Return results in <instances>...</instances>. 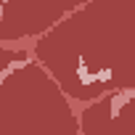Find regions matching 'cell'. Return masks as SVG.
Wrapping results in <instances>:
<instances>
[{"label": "cell", "instance_id": "obj_1", "mask_svg": "<svg viewBox=\"0 0 135 135\" xmlns=\"http://www.w3.org/2000/svg\"><path fill=\"white\" fill-rule=\"evenodd\" d=\"M127 103V95L124 93H117L114 98H111V119H117V114H119V109Z\"/></svg>", "mask_w": 135, "mask_h": 135}, {"label": "cell", "instance_id": "obj_2", "mask_svg": "<svg viewBox=\"0 0 135 135\" xmlns=\"http://www.w3.org/2000/svg\"><path fill=\"white\" fill-rule=\"evenodd\" d=\"M8 72H11V69H3V72H0V85H3V80L8 77Z\"/></svg>", "mask_w": 135, "mask_h": 135}]
</instances>
